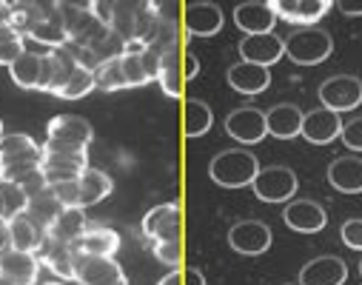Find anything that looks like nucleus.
<instances>
[{
  "label": "nucleus",
  "mask_w": 362,
  "mask_h": 285,
  "mask_svg": "<svg viewBox=\"0 0 362 285\" xmlns=\"http://www.w3.org/2000/svg\"><path fill=\"white\" fill-rule=\"evenodd\" d=\"M197 74H200V60L192 52H186V71H183V77L186 80H194Z\"/></svg>",
  "instance_id": "obj_42"
},
{
  "label": "nucleus",
  "mask_w": 362,
  "mask_h": 285,
  "mask_svg": "<svg viewBox=\"0 0 362 285\" xmlns=\"http://www.w3.org/2000/svg\"><path fill=\"white\" fill-rule=\"evenodd\" d=\"M177 57H180L177 46L163 52V60H160V80H157L160 88L165 91V98H171V100L180 98V69H177Z\"/></svg>",
  "instance_id": "obj_32"
},
{
  "label": "nucleus",
  "mask_w": 362,
  "mask_h": 285,
  "mask_svg": "<svg viewBox=\"0 0 362 285\" xmlns=\"http://www.w3.org/2000/svg\"><path fill=\"white\" fill-rule=\"evenodd\" d=\"M74 282H80V285H129L117 260H112V257H83V254H77Z\"/></svg>",
  "instance_id": "obj_7"
},
{
  "label": "nucleus",
  "mask_w": 362,
  "mask_h": 285,
  "mask_svg": "<svg viewBox=\"0 0 362 285\" xmlns=\"http://www.w3.org/2000/svg\"><path fill=\"white\" fill-rule=\"evenodd\" d=\"M88 168L86 154L74 151H43V174L49 185L66 182V180H80V174Z\"/></svg>",
  "instance_id": "obj_16"
},
{
  "label": "nucleus",
  "mask_w": 362,
  "mask_h": 285,
  "mask_svg": "<svg viewBox=\"0 0 362 285\" xmlns=\"http://www.w3.org/2000/svg\"><path fill=\"white\" fill-rule=\"evenodd\" d=\"M228 86L237 94H245V98H254V94H262L271 86V71L254 63H234L228 66Z\"/></svg>",
  "instance_id": "obj_21"
},
{
  "label": "nucleus",
  "mask_w": 362,
  "mask_h": 285,
  "mask_svg": "<svg viewBox=\"0 0 362 285\" xmlns=\"http://www.w3.org/2000/svg\"><path fill=\"white\" fill-rule=\"evenodd\" d=\"M274 4V12L280 21L294 23L300 29L314 26L328 9H334L331 0H271Z\"/></svg>",
  "instance_id": "obj_12"
},
{
  "label": "nucleus",
  "mask_w": 362,
  "mask_h": 285,
  "mask_svg": "<svg viewBox=\"0 0 362 285\" xmlns=\"http://www.w3.org/2000/svg\"><path fill=\"white\" fill-rule=\"evenodd\" d=\"M71 248L77 254H83V257H112L115 260V254L120 251V234L115 228H109V226L92 223Z\"/></svg>",
  "instance_id": "obj_19"
},
{
  "label": "nucleus",
  "mask_w": 362,
  "mask_h": 285,
  "mask_svg": "<svg viewBox=\"0 0 362 285\" xmlns=\"http://www.w3.org/2000/svg\"><path fill=\"white\" fill-rule=\"evenodd\" d=\"M277 12L271 0H251V4H240L234 9V23L248 35H265V32H274L277 23Z\"/></svg>",
  "instance_id": "obj_13"
},
{
  "label": "nucleus",
  "mask_w": 362,
  "mask_h": 285,
  "mask_svg": "<svg viewBox=\"0 0 362 285\" xmlns=\"http://www.w3.org/2000/svg\"><path fill=\"white\" fill-rule=\"evenodd\" d=\"M283 54H286V43L274 32L248 35V37L240 40V57H243V63H254V66L268 69V66H274Z\"/></svg>",
  "instance_id": "obj_11"
},
{
  "label": "nucleus",
  "mask_w": 362,
  "mask_h": 285,
  "mask_svg": "<svg viewBox=\"0 0 362 285\" xmlns=\"http://www.w3.org/2000/svg\"><path fill=\"white\" fill-rule=\"evenodd\" d=\"M0 217H4V220H6V209H4V200H0Z\"/></svg>",
  "instance_id": "obj_47"
},
{
  "label": "nucleus",
  "mask_w": 362,
  "mask_h": 285,
  "mask_svg": "<svg viewBox=\"0 0 362 285\" xmlns=\"http://www.w3.org/2000/svg\"><path fill=\"white\" fill-rule=\"evenodd\" d=\"M303 109L294 103H280L265 112V129L277 140H294L303 132Z\"/></svg>",
  "instance_id": "obj_22"
},
{
  "label": "nucleus",
  "mask_w": 362,
  "mask_h": 285,
  "mask_svg": "<svg viewBox=\"0 0 362 285\" xmlns=\"http://www.w3.org/2000/svg\"><path fill=\"white\" fill-rule=\"evenodd\" d=\"M112 192H115V180H112L106 171L88 165V168L80 174V206H83V209L106 200Z\"/></svg>",
  "instance_id": "obj_27"
},
{
  "label": "nucleus",
  "mask_w": 362,
  "mask_h": 285,
  "mask_svg": "<svg viewBox=\"0 0 362 285\" xmlns=\"http://www.w3.org/2000/svg\"><path fill=\"white\" fill-rule=\"evenodd\" d=\"M308 143L314 146H328L331 140H337L342 134V117L331 109H314L303 117V132H300Z\"/></svg>",
  "instance_id": "obj_18"
},
{
  "label": "nucleus",
  "mask_w": 362,
  "mask_h": 285,
  "mask_svg": "<svg viewBox=\"0 0 362 285\" xmlns=\"http://www.w3.org/2000/svg\"><path fill=\"white\" fill-rule=\"evenodd\" d=\"M286 285H300V282H286Z\"/></svg>",
  "instance_id": "obj_52"
},
{
  "label": "nucleus",
  "mask_w": 362,
  "mask_h": 285,
  "mask_svg": "<svg viewBox=\"0 0 362 285\" xmlns=\"http://www.w3.org/2000/svg\"><path fill=\"white\" fill-rule=\"evenodd\" d=\"M43 285H63V282H43Z\"/></svg>",
  "instance_id": "obj_48"
},
{
  "label": "nucleus",
  "mask_w": 362,
  "mask_h": 285,
  "mask_svg": "<svg viewBox=\"0 0 362 285\" xmlns=\"http://www.w3.org/2000/svg\"><path fill=\"white\" fill-rule=\"evenodd\" d=\"M339 237H342V243H345L348 248L362 251V220H359V217L345 220L342 228H339Z\"/></svg>",
  "instance_id": "obj_38"
},
{
  "label": "nucleus",
  "mask_w": 362,
  "mask_h": 285,
  "mask_svg": "<svg viewBox=\"0 0 362 285\" xmlns=\"http://www.w3.org/2000/svg\"><path fill=\"white\" fill-rule=\"evenodd\" d=\"M0 137H4V123H0Z\"/></svg>",
  "instance_id": "obj_50"
},
{
  "label": "nucleus",
  "mask_w": 362,
  "mask_h": 285,
  "mask_svg": "<svg viewBox=\"0 0 362 285\" xmlns=\"http://www.w3.org/2000/svg\"><path fill=\"white\" fill-rule=\"evenodd\" d=\"M180 206L160 203L143 217V237L148 243H180Z\"/></svg>",
  "instance_id": "obj_9"
},
{
  "label": "nucleus",
  "mask_w": 362,
  "mask_h": 285,
  "mask_svg": "<svg viewBox=\"0 0 362 285\" xmlns=\"http://www.w3.org/2000/svg\"><path fill=\"white\" fill-rule=\"evenodd\" d=\"M342 143L351 149V151H362V117H354L342 126Z\"/></svg>",
  "instance_id": "obj_39"
},
{
  "label": "nucleus",
  "mask_w": 362,
  "mask_h": 285,
  "mask_svg": "<svg viewBox=\"0 0 362 285\" xmlns=\"http://www.w3.org/2000/svg\"><path fill=\"white\" fill-rule=\"evenodd\" d=\"M37 274H40L37 254L15 251V248L0 254V277L9 285H37Z\"/></svg>",
  "instance_id": "obj_15"
},
{
  "label": "nucleus",
  "mask_w": 362,
  "mask_h": 285,
  "mask_svg": "<svg viewBox=\"0 0 362 285\" xmlns=\"http://www.w3.org/2000/svg\"><path fill=\"white\" fill-rule=\"evenodd\" d=\"M209 174L223 188H243V185L254 182V177L259 174V163L245 149H228V151H220L211 160Z\"/></svg>",
  "instance_id": "obj_2"
},
{
  "label": "nucleus",
  "mask_w": 362,
  "mask_h": 285,
  "mask_svg": "<svg viewBox=\"0 0 362 285\" xmlns=\"http://www.w3.org/2000/svg\"><path fill=\"white\" fill-rule=\"evenodd\" d=\"M283 220L297 234H317L328 226V214L317 200H291L283 211Z\"/></svg>",
  "instance_id": "obj_14"
},
{
  "label": "nucleus",
  "mask_w": 362,
  "mask_h": 285,
  "mask_svg": "<svg viewBox=\"0 0 362 285\" xmlns=\"http://www.w3.org/2000/svg\"><path fill=\"white\" fill-rule=\"evenodd\" d=\"M186 285H206V274L200 268H189L186 271Z\"/></svg>",
  "instance_id": "obj_44"
},
{
  "label": "nucleus",
  "mask_w": 362,
  "mask_h": 285,
  "mask_svg": "<svg viewBox=\"0 0 362 285\" xmlns=\"http://www.w3.org/2000/svg\"><path fill=\"white\" fill-rule=\"evenodd\" d=\"M151 254L160 262H165V265L174 268L180 262V243H151Z\"/></svg>",
  "instance_id": "obj_40"
},
{
  "label": "nucleus",
  "mask_w": 362,
  "mask_h": 285,
  "mask_svg": "<svg viewBox=\"0 0 362 285\" xmlns=\"http://www.w3.org/2000/svg\"><path fill=\"white\" fill-rule=\"evenodd\" d=\"M37 260L40 265H46L49 271H54L60 279H74V268H77V251L66 243H54V240H46L43 248L37 251Z\"/></svg>",
  "instance_id": "obj_23"
},
{
  "label": "nucleus",
  "mask_w": 362,
  "mask_h": 285,
  "mask_svg": "<svg viewBox=\"0 0 362 285\" xmlns=\"http://www.w3.org/2000/svg\"><path fill=\"white\" fill-rule=\"evenodd\" d=\"M0 200H4V209H6V220L23 214L26 211V203H29L23 188L18 182H9V180H0Z\"/></svg>",
  "instance_id": "obj_35"
},
{
  "label": "nucleus",
  "mask_w": 362,
  "mask_h": 285,
  "mask_svg": "<svg viewBox=\"0 0 362 285\" xmlns=\"http://www.w3.org/2000/svg\"><path fill=\"white\" fill-rule=\"evenodd\" d=\"M26 52V37L18 35L9 23L0 26V66H12Z\"/></svg>",
  "instance_id": "obj_34"
},
{
  "label": "nucleus",
  "mask_w": 362,
  "mask_h": 285,
  "mask_svg": "<svg viewBox=\"0 0 362 285\" xmlns=\"http://www.w3.org/2000/svg\"><path fill=\"white\" fill-rule=\"evenodd\" d=\"M92 88H98L95 71L86 69V66H77V71L69 77V83L54 91V98H60V100H80V98H86V94L92 91Z\"/></svg>",
  "instance_id": "obj_31"
},
{
  "label": "nucleus",
  "mask_w": 362,
  "mask_h": 285,
  "mask_svg": "<svg viewBox=\"0 0 362 285\" xmlns=\"http://www.w3.org/2000/svg\"><path fill=\"white\" fill-rule=\"evenodd\" d=\"M334 9L342 12L345 18H362V0H337Z\"/></svg>",
  "instance_id": "obj_41"
},
{
  "label": "nucleus",
  "mask_w": 362,
  "mask_h": 285,
  "mask_svg": "<svg viewBox=\"0 0 362 285\" xmlns=\"http://www.w3.org/2000/svg\"><path fill=\"white\" fill-rule=\"evenodd\" d=\"M320 103L331 112H351L362 103V80L354 74H334L320 86Z\"/></svg>",
  "instance_id": "obj_5"
},
{
  "label": "nucleus",
  "mask_w": 362,
  "mask_h": 285,
  "mask_svg": "<svg viewBox=\"0 0 362 285\" xmlns=\"http://www.w3.org/2000/svg\"><path fill=\"white\" fill-rule=\"evenodd\" d=\"M345 279H348V265L331 254L305 262L300 271V285H345Z\"/></svg>",
  "instance_id": "obj_20"
},
{
  "label": "nucleus",
  "mask_w": 362,
  "mask_h": 285,
  "mask_svg": "<svg viewBox=\"0 0 362 285\" xmlns=\"http://www.w3.org/2000/svg\"><path fill=\"white\" fill-rule=\"evenodd\" d=\"M120 66H123V74H126L129 88H137V86L151 83L148 74H146V66H143L140 52H126V54H120Z\"/></svg>",
  "instance_id": "obj_36"
},
{
  "label": "nucleus",
  "mask_w": 362,
  "mask_h": 285,
  "mask_svg": "<svg viewBox=\"0 0 362 285\" xmlns=\"http://www.w3.org/2000/svg\"><path fill=\"white\" fill-rule=\"evenodd\" d=\"M286 54L297 63V66H317L322 60L331 57L334 52V40L325 29L320 26H308V29H297L291 32L286 40Z\"/></svg>",
  "instance_id": "obj_3"
},
{
  "label": "nucleus",
  "mask_w": 362,
  "mask_h": 285,
  "mask_svg": "<svg viewBox=\"0 0 362 285\" xmlns=\"http://www.w3.org/2000/svg\"><path fill=\"white\" fill-rule=\"evenodd\" d=\"M52 194L60 200L63 209H83L80 206V180H66V182H57V185H49Z\"/></svg>",
  "instance_id": "obj_37"
},
{
  "label": "nucleus",
  "mask_w": 362,
  "mask_h": 285,
  "mask_svg": "<svg viewBox=\"0 0 362 285\" xmlns=\"http://www.w3.org/2000/svg\"><path fill=\"white\" fill-rule=\"evenodd\" d=\"M157 285H180V274H177V271H171V274H165Z\"/></svg>",
  "instance_id": "obj_46"
},
{
  "label": "nucleus",
  "mask_w": 362,
  "mask_h": 285,
  "mask_svg": "<svg viewBox=\"0 0 362 285\" xmlns=\"http://www.w3.org/2000/svg\"><path fill=\"white\" fill-rule=\"evenodd\" d=\"M214 126V112L209 103L192 98L186 100V137H203Z\"/></svg>",
  "instance_id": "obj_30"
},
{
  "label": "nucleus",
  "mask_w": 362,
  "mask_h": 285,
  "mask_svg": "<svg viewBox=\"0 0 362 285\" xmlns=\"http://www.w3.org/2000/svg\"><path fill=\"white\" fill-rule=\"evenodd\" d=\"M9 240L15 251H26V254H37L46 243V228H40L35 220H29L26 214H18L9 220Z\"/></svg>",
  "instance_id": "obj_26"
},
{
  "label": "nucleus",
  "mask_w": 362,
  "mask_h": 285,
  "mask_svg": "<svg viewBox=\"0 0 362 285\" xmlns=\"http://www.w3.org/2000/svg\"><path fill=\"white\" fill-rule=\"evenodd\" d=\"M60 211H63V206H60V200L52 194V188H46V192H40V194H35V197H29V203H26V217L29 220H35L40 228H49L57 217H60Z\"/></svg>",
  "instance_id": "obj_29"
},
{
  "label": "nucleus",
  "mask_w": 362,
  "mask_h": 285,
  "mask_svg": "<svg viewBox=\"0 0 362 285\" xmlns=\"http://www.w3.org/2000/svg\"><path fill=\"white\" fill-rule=\"evenodd\" d=\"M15 165H43V146H37L23 132L0 137V168Z\"/></svg>",
  "instance_id": "obj_10"
},
{
  "label": "nucleus",
  "mask_w": 362,
  "mask_h": 285,
  "mask_svg": "<svg viewBox=\"0 0 362 285\" xmlns=\"http://www.w3.org/2000/svg\"><path fill=\"white\" fill-rule=\"evenodd\" d=\"M12 248V240H9V220L0 217V254Z\"/></svg>",
  "instance_id": "obj_43"
},
{
  "label": "nucleus",
  "mask_w": 362,
  "mask_h": 285,
  "mask_svg": "<svg viewBox=\"0 0 362 285\" xmlns=\"http://www.w3.org/2000/svg\"><path fill=\"white\" fill-rule=\"evenodd\" d=\"M328 182L342 194L362 192V157H339L328 165Z\"/></svg>",
  "instance_id": "obj_24"
},
{
  "label": "nucleus",
  "mask_w": 362,
  "mask_h": 285,
  "mask_svg": "<svg viewBox=\"0 0 362 285\" xmlns=\"http://www.w3.org/2000/svg\"><path fill=\"white\" fill-rule=\"evenodd\" d=\"M9 12H12V4H4V0H0V26L9 23Z\"/></svg>",
  "instance_id": "obj_45"
},
{
  "label": "nucleus",
  "mask_w": 362,
  "mask_h": 285,
  "mask_svg": "<svg viewBox=\"0 0 362 285\" xmlns=\"http://www.w3.org/2000/svg\"><path fill=\"white\" fill-rule=\"evenodd\" d=\"M49 52H35V49H26L12 66H9V74L15 80V86L21 88H40V74H43V57Z\"/></svg>",
  "instance_id": "obj_28"
},
{
  "label": "nucleus",
  "mask_w": 362,
  "mask_h": 285,
  "mask_svg": "<svg viewBox=\"0 0 362 285\" xmlns=\"http://www.w3.org/2000/svg\"><path fill=\"white\" fill-rule=\"evenodd\" d=\"M359 277H362V260H359Z\"/></svg>",
  "instance_id": "obj_51"
},
{
  "label": "nucleus",
  "mask_w": 362,
  "mask_h": 285,
  "mask_svg": "<svg viewBox=\"0 0 362 285\" xmlns=\"http://www.w3.org/2000/svg\"><path fill=\"white\" fill-rule=\"evenodd\" d=\"M274 237L262 220H240L228 228V245L243 257H259L271 248Z\"/></svg>",
  "instance_id": "obj_6"
},
{
  "label": "nucleus",
  "mask_w": 362,
  "mask_h": 285,
  "mask_svg": "<svg viewBox=\"0 0 362 285\" xmlns=\"http://www.w3.org/2000/svg\"><path fill=\"white\" fill-rule=\"evenodd\" d=\"M297 174L288 165H268L259 168V174L254 177L251 188L262 203H291L297 194Z\"/></svg>",
  "instance_id": "obj_4"
},
{
  "label": "nucleus",
  "mask_w": 362,
  "mask_h": 285,
  "mask_svg": "<svg viewBox=\"0 0 362 285\" xmlns=\"http://www.w3.org/2000/svg\"><path fill=\"white\" fill-rule=\"evenodd\" d=\"M226 134L234 137L243 146H254V143L265 140L268 137L265 112H259L254 106H240V109L228 112V117H226Z\"/></svg>",
  "instance_id": "obj_8"
},
{
  "label": "nucleus",
  "mask_w": 362,
  "mask_h": 285,
  "mask_svg": "<svg viewBox=\"0 0 362 285\" xmlns=\"http://www.w3.org/2000/svg\"><path fill=\"white\" fill-rule=\"evenodd\" d=\"M95 83H98V88H103V91H123V88H129L126 74H123V66H120V57L103 60V63L95 69Z\"/></svg>",
  "instance_id": "obj_33"
},
{
  "label": "nucleus",
  "mask_w": 362,
  "mask_h": 285,
  "mask_svg": "<svg viewBox=\"0 0 362 285\" xmlns=\"http://www.w3.org/2000/svg\"><path fill=\"white\" fill-rule=\"evenodd\" d=\"M88 228V220H86V209H63L60 217L46 228V240H54V243H66V245H74L83 231Z\"/></svg>",
  "instance_id": "obj_25"
},
{
  "label": "nucleus",
  "mask_w": 362,
  "mask_h": 285,
  "mask_svg": "<svg viewBox=\"0 0 362 285\" xmlns=\"http://www.w3.org/2000/svg\"><path fill=\"white\" fill-rule=\"evenodd\" d=\"M0 285H9V282H6V279H4V277H0Z\"/></svg>",
  "instance_id": "obj_49"
},
{
  "label": "nucleus",
  "mask_w": 362,
  "mask_h": 285,
  "mask_svg": "<svg viewBox=\"0 0 362 285\" xmlns=\"http://www.w3.org/2000/svg\"><path fill=\"white\" fill-rule=\"evenodd\" d=\"M95 143V129L80 115H57L46 126V143L43 151H74L86 154L88 146Z\"/></svg>",
  "instance_id": "obj_1"
},
{
  "label": "nucleus",
  "mask_w": 362,
  "mask_h": 285,
  "mask_svg": "<svg viewBox=\"0 0 362 285\" xmlns=\"http://www.w3.org/2000/svg\"><path fill=\"white\" fill-rule=\"evenodd\" d=\"M183 26L192 37H214L223 29V9L217 4H186Z\"/></svg>",
  "instance_id": "obj_17"
}]
</instances>
